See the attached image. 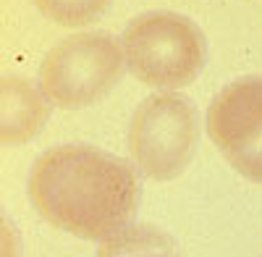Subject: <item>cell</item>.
<instances>
[{
	"label": "cell",
	"instance_id": "1",
	"mask_svg": "<svg viewBox=\"0 0 262 257\" xmlns=\"http://www.w3.org/2000/svg\"><path fill=\"white\" fill-rule=\"evenodd\" d=\"M29 200L53 228L84 242H102L128 228L139 184L121 158L86 144H63L34 163Z\"/></svg>",
	"mask_w": 262,
	"mask_h": 257
},
{
	"label": "cell",
	"instance_id": "4",
	"mask_svg": "<svg viewBox=\"0 0 262 257\" xmlns=\"http://www.w3.org/2000/svg\"><path fill=\"white\" fill-rule=\"evenodd\" d=\"M196 137V116L181 95H152L131 118L128 155L147 179L173 181L186 170Z\"/></svg>",
	"mask_w": 262,
	"mask_h": 257
},
{
	"label": "cell",
	"instance_id": "7",
	"mask_svg": "<svg viewBox=\"0 0 262 257\" xmlns=\"http://www.w3.org/2000/svg\"><path fill=\"white\" fill-rule=\"evenodd\" d=\"M111 0H34V6L42 16H48L53 24L60 27H86L107 8Z\"/></svg>",
	"mask_w": 262,
	"mask_h": 257
},
{
	"label": "cell",
	"instance_id": "2",
	"mask_svg": "<svg viewBox=\"0 0 262 257\" xmlns=\"http://www.w3.org/2000/svg\"><path fill=\"white\" fill-rule=\"evenodd\" d=\"M123 53L128 71L144 87L181 90L205 66V34L184 13H144L126 27Z\"/></svg>",
	"mask_w": 262,
	"mask_h": 257
},
{
	"label": "cell",
	"instance_id": "6",
	"mask_svg": "<svg viewBox=\"0 0 262 257\" xmlns=\"http://www.w3.org/2000/svg\"><path fill=\"white\" fill-rule=\"evenodd\" d=\"M48 121V97L24 76L0 81V139L3 144H27Z\"/></svg>",
	"mask_w": 262,
	"mask_h": 257
},
{
	"label": "cell",
	"instance_id": "5",
	"mask_svg": "<svg viewBox=\"0 0 262 257\" xmlns=\"http://www.w3.org/2000/svg\"><path fill=\"white\" fill-rule=\"evenodd\" d=\"M207 134L238 176L262 186V76L236 79L215 95Z\"/></svg>",
	"mask_w": 262,
	"mask_h": 257
},
{
	"label": "cell",
	"instance_id": "3",
	"mask_svg": "<svg viewBox=\"0 0 262 257\" xmlns=\"http://www.w3.org/2000/svg\"><path fill=\"white\" fill-rule=\"evenodd\" d=\"M126 69V53L105 32H79L42 58L39 90L60 111H76L100 102Z\"/></svg>",
	"mask_w": 262,
	"mask_h": 257
}]
</instances>
